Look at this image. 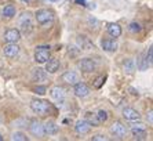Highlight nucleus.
Instances as JSON below:
<instances>
[{
    "label": "nucleus",
    "mask_w": 153,
    "mask_h": 141,
    "mask_svg": "<svg viewBox=\"0 0 153 141\" xmlns=\"http://www.w3.org/2000/svg\"><path fill=\"white\" fill-rule=\"evenodd\" d=\"M30 108H32V111L35 113L40 115V116H44L50 111V104H48V101H44V100L35 98L30 101Z\"/></svg>",
    "instance_id": "obj_1"
},
{
    "label": "nucleus",
    "mask_w": 153,
    "mask_h": 141,
    "mask_svg": "<svg viewBox=\"0 0 153 141\" xmlns=\"http://www.w3.org/2000/svg\"><path fill=\"white\" fill-rule=\"evenodd\" d=\"M36 21L39 22L40 25H48L54 21V13L51 10H39L36 13Z\"/></svg>",
    "instance_id": "obj_2"
},
{
    "label": "nucleus",
    "mask_w": 153,
    "mask_h": 141,
    "mask_svg": "<svg viewBox=\"0 0 153 141\" xmlns=\"http://www.w3.org/2000/svg\"><path fill=\"white\" fill-rule=\"evenodd\" d=\"M50 58V49L46 46H40L36 49L35 60L39 64H46V61Z\"/></svg>",
    "instance_id": "obj_3"
},
{
    "label": "nucleus",
    "mask_w": 153,
    "mask_h": 141,
    "mask_svg": "<svg viewBox=\"0 0 153 141\" xmlns=\"http://www.w3.org/2000/svg\"><path fill=\"white\" fill-rule=\"evenodd\" d=\"M111 131H112V134H114L117 138H123L126 136V133H127V127H126V124L121 123L120 120H116V122L112 124Z\"/></svg>",
    "instance_id": "obj_4"
},
{
    "label": "nucleus",
    "mask_w": 153,
    "mask_h": 141,
    "mask_svg": "<svg viewBox=\"0 0 153 141\" xmlns=\"http://www.w3.org/2000/svg\"><path fill=\"white\" fill-rule=\"evenodd\" d=\"M19 39H21V32L15 28L8 29V31H6V33H4V40L7 43H17Z\"/></svg>",
    "instance_id": "obj_5"
},
{
    "label": "nucleus",
    "mask_w": 153,
    "mask_h": 141,
    "mask_svg": "<svg viewBox=\"0 0 153 141\" xmlns=\"http://www.w3.org/2000/svg\"><path fill=\"white\" fill-rule=\"evenodd\" d=\"M3 50H4V56L8 57V58H14L19 53V47L17 46V43H7Z\"/></svg>",
    "instance_id": "obj_6"
},
{
    "label": "nucleus",
    "mask_w": 153,
    "mask_h": 141,
    "mask_svg": "<svg viewBox=\"0 0 153 141\" xmlns=\"http://www.w3.org/2000/svg\"><path fill=\"white\" fill-rule=\"evenodd\" d=\"M79 68L83 70V72H93L95 69V62L91 58H84L79 62Z\"/></svg>",
    "instance_id": "obj_7"
},
{
    "label": "nucleus",
    "mask_w": 153,
    "mask_h": 141,
    "mask_svg": "<svg viewBox=\"0 0 153 141\" xmlns=\"http://www.w3.org/2000/svg\"><path fill=\"white\" fill-rule=\"evenodd\" d=\"M75 94L77 97H87L90 94V88L85 83H82V82H77L75 85Z\"/></svg>",
    "instance_id": "obj_8"
},
{
    "label": "nucleus",
    "mask_w": 153,
    "mask_h": 141,
    "mask_svg": "<svg viewBox=\"0 0 153 141\" xmlns=\"http://www.w3.org/2000/svg\"><path fill=\"white\" fill-rule=\"evenodd\" d=\"M75 129H76V133H79V134H87L91 130V123L87 122V120H79L77 123H76Z\"/></svg>",
    "instance_id": "obj_9"
},
{
    "label": "nucleus",
    "mask_w": 153,
    "mask_h": 141,
    "mask_svg": "<svg viewBox=\"0 0 153 141\" xmlns=\"http://www.w3.org/2000/svg\"><path fill=\"white\" fill-rule=\"evenodd\" d=\"M62 80L65 83H68V85H76L79 82V75L76 72H73V70H69V72H65L62 75Z\"/></svg>",
    "instance_id": "obj_10"
},
{
    "label": "nucleus",
    "mask_w": 153,
    "mask_h": 141,
    "mask_svg": "<svg viewBox=\"0 0 153 141\" xmlns=\"http://www.w3.org/2000/svg\"><path fill=\"white\" fill-rule=\"evenodd\" d=\"M59 69V61L57 58H48L46 61V70L48 74H55Z\"/></svg>",
    "instance_id": "obj_11"
},
{
    "label": "nucleus",
    "mask_w": 153,
    "mask_h": 141,
    "mask_svg": "<svg viewBox=\"0 0 153 141\" xmlns=\"http://www.w3.org/2000/svg\"><path fill=\"white\" fill-rule=\"evenodd\" d=\"M29 129H30V131H32L33 136H37V137H42L43 134H44L42 123L37 122V120H30V126H29Z\"/></svg>",
    "instance_id": "obj_12"
},
{
    "label": "nucleus",
    "mask_w": 153,
    "mask_h": 141,
    "mask_svg": "<svg viewBox=\"0 0 153 141\" xmlns=\"http://www.w3.org/2000/svg\"><path fill=\"white\" fill-rule=\"evenodd\" d=\"M50 95L53 97L54 100H55V101H64V98H65V90L62 87H59V86H55V87L51 88Z\"/></svg>",
    "instance_id": "obj_13"
},
{
    "label": "nucleus",
    "mask_w": 153,
    "mask_h": 141,
    "mask_svg": "<svg viewBox=\"0 0 153 141\" xmlns=\"http://www.w3.org/2000/svg\"><path fill=\"white\" fill-rule=\"evenodd\" d=\"M43 130H44V134H50V136H53V134L58 133L59 127L57 126V123H54L53 120H48V122H46V124L43 126Z\"/></svg>",
    "instance_id": "obj_14"
},
{
    "label": "nucleus",
    "mask_w": 153,
    "mask_h": 141,
    "mask_svg": "<svg viewBox=\"0 0 153 141\" xmlns=\"http://www.w3.org/2000/svg\"><path fill=\"white\" fill-rule=\"evenodd\" d=\"M123 116L127 120H138L139 118H141L138 111H135L134 108H126V110L123 111Z\"/></svg>",
    "instance_id": "obj_15"
},
{
    "label": "nucleus",
    "mask_w": 153,
    "mask_h": 141,
    "mask_svg": "<svg viewBox=\"0 0 153 141\" xmlns=\"http://www.w3.org/2000/svg\"><path fill=\"white\" fill-rule=\"evenodd\" d=\"M101 46H102L103 50H106V51H116V50H117V43L114 42V40H111V39L102 40Z\"/></svg>",
    "instance_id": "obj_16"
},
{
    "label": "nucleus",
    "mask_w": 153,
    "mask_h": 141,
    "mask_svg": "<svg viewBox=\"0 0 153 141\" xmlns=\"http://www.w3.org/2000/svg\"><path fill=\"white\" fill-rule=\"evenodd\" d=\"M108 33L112 36V38H119L121 35V28L117 24H109L108 25Z\"/></svg>",
    "instance_id": "obj_17"
},
{
    "label": "nucleus",
    "mask_w": 153,
    "mask_h": 141,
    "mask_svg": "<svg viewBox=\"0 0 153 141\" xmlns=\"http://www.w3.org/2000/svg\"><path fill=\"white\" fill-rule=\"evenodd\" d=\"M132 136L138 140H143L146 136V131H145V127L142 124H138V127H132Z\"/></svg>",
    "instance_id": "obj_18"
},
{
    "label": "nucleus",
    "mask_w": 153,
    "mask_h": 141,
    "mask_svg": "<svg viewBox=\"0 0 153 141\" xmlns=\"http://www.w3.org/2000/svg\"><path fill=\"white\" fill-rule=\"evenodd\" d=\"M3 15L6 18H13L15 15V7L14 6H11V4L6 6V7L3 8Z\"/></svg>",
    "instance_id": "obj_19"
},
{
    "label": "nucleus",
    "mask_w": 153,
    "mask_h": 141,
    "mask_svg": "<svg viewBox=\"0 0 153 141\" xmlns=\"http://www.w3.org/2000/svg\"><path fill=\"white\" fill-rule=\"evenodd\" d=\"M123 68L127 74H132L135 70V65H134V61L132 60H126L124 64H123Z\"/></svg>",
    "instance_id": "obj_20"
},
{
    "label": "nucleus",
    "mask_w": 153,
    "mask_h": 141,
    "mask_svg": "<svg viewBox=\"0 0 153 141\" xmlns=\"http://www.w3.org/2000/svg\"><path fill=\"white\" fill-rule=\"evenodd\" d=\"M33 78H35V80H44V79H46V74H44V70L43 69H39V68H37V69H35L33 70Z\"/></svg>",
    "instance_id": "obj_21"
},
{
    "label": "nucleus",
    "mask_w": 153,
    "mask_h": 141,
    "mask_svg": "<svg viewBox=\"0 0 153 141\" xmlns=\"http://www.w3.org/2000/svg\"><path fill=\"white\" fill-rule=\"evenodd\" d=\"M13 140L14 141H26L28 140V137H26V134L21 133V131H15V133H13Z\"/></svg>",
    "instance_id": "obj_22"
},
{
    "label": "nucleus",
    "mask_w": 153,
    "mask_h": 141,
    "mask_svg": "<svg viewBox=\"0 0 153 141\" xmlns=\"http://www.w3.org/2000/svg\"><path fill=\"white\" fill-rule=\"evenodd\" d=\"M95 118H97V120H98V122H101V123H102V122H106L108 112H106V111H102V110H101L100 112L95 115Z\"/></svg>",
    "instance_id": "obj_23"
},
{
    "label": "nucleus",
    "mask_w": 153,
    "mask_h": 141,
    "mask_svg": "<svg viewBox=\"0 0 153 141\" xmlns=\"http://www.w3.org/2000/svg\"><path fill=\"white\" fill-rule=\"evenodd\" d=\"M85 120H87V122H90V123H91V126H95V124L98 123V120H95V115H94V113H91V112L85 113Z\"/></svg>",
    "instance_id": "obj_24"
},
{
    "label": "nucleus",
    "mask_w": 153,
    "mask_h": 141,
    "mask_svg": "<svg viewBox=\"0 0 153 141\" xmlns=\"http://www.w3.org/2000/svg\"><path fill=\"white\" fill-rule=\"evenodd\" d=\"M130 31L135 33V32H139V31H141V26H139V24H137V22H132V24L130 25Z\"/></svg>",
    "instance_id": "obj_25"
},
{
    "label": "nucleus",
    "mask_w": 153,
    "mask_h": 141,
    "mask_svg": "<svg viewBox=\"0 0 153 141\" xmlns=\"http://www.w3.org/2000/svg\"><path fill=\"white\" fill-rule=\"evenodd\" d=\"M152 58H153V50H152V47H150L149 53H148V57H146V62H148V65H152Z\"/></svg>",
    "instance_id": "obj_26"
},
{
    "label": "nucleus",
    "mask_w": 153,
    "mask_h": 141,
    "mask_svg": "<svg viewBox=\"0 0 153 141\" xmlns=\"http://www.w3.org/2000/svg\"><path fill=\"white\" fill-rule=\"evenodd\" d=\"M35 92L37 93V94L43 95V94H46V87H44V86H37V87L35 88Z\"/></svg>",
    "instance_id": "obj_27"
},
{
    "label": "nucleus",
    "mask_w": 153,
    "mask_h": 141,
    "mask_svg": "<svg viewBox=\"0 0 153 141\" xmlns=\"http://www.w3.org/2000/svg\"><path fill=\"white\" fill-rule=\"evenodd\" d=\"M103 85V78L102 76H100V78H97V80H95V83H94V87H97V88H100L101 86Z\"/></svg>",
    "instance_id": "obj_28"
},
{
    "label": "nucleus",
    "mask_w": 153,
    "mask_h": 141,
    "mask_svg": "<svg viewBox=\"0 0 153 141\" xmlns=\"http://www.w3.org/2000/svg\"><path fill=\"white\" fill-rule=\"evenodd\" d=\"M105 140H106V137H105V136H100V134L93 137V141H105Z\"/></svg>",
    "instance_id": "obj_29"
},
{
    "label": "nucleus",
    "mask_w": 153,
    "mask_h": 141,
    "mask_svg": "<svg viewBox=\"0 0 153 141\" xmlns=\"http://www.w3.org/2000/svg\"><path fill=\"white\" fill-rule=\"evenodd\" d=\"M148 119H149V123H152L153 120H152V110L149 111V115H148Z\"/></svg>",
    "instance_id": "obj_30"
},
{
    "label": "nucleus",
    "mask_w": 153,
    "mask_h": 141,
    "mask_svg": "<svg viewBox=\"0 0 153 141\" xmlns=\"http://www.w3.org/2000/svg\"><path fill=\"white\" fill-rule=\"evenodd\" d=\"M76 3H77V4H82V6H85V2H84V0H77Z\"/></svg>",
    "instance_id": "obj_31"
},
{
    "label": "nucleus",
    "mask_w": 153,
    "mask_h": 141,
    "mask_svg": "<svg viewBox=\"0 0 153 141\" xmlns=\"http://www.w3.org/2000/svg\"><path fill=\"white\" fill-rule=\"evenodd\" d=\"M22 2H25V3H28V2H30V0H22Z\"/></svg>",
    "instance_id": "obj_32"
},
{
    "label": "nucleus",
    "mask_w": 153,
    "mask_h": 141,
    "mask_svg": "<svg viewBox=\"0 0 153 141\" xmlns=\"http://www.w3.org/2000/svg\"><path fill=\"white\" fill-rule=\"evenodd\" d=\"M50 2H59V0H50Z\"/></svg>",
    "instance_id": "obj_33"
},
{
    "label": "nucleus",
    "mask_w": 153,
    "mask_h": 141,
    "mask_svg": "<svg viewBox=\"0 0 153 141\" xmlns=\"http://www.w3.org/2000/svg\"><path fill=\"white\" fill-rule=\"evenodd\" d=\"M0 141H3V137H1V136H0Z\"/></svg>",
    "instance_id": "obj_34"
}]
</instances>
